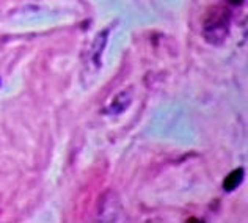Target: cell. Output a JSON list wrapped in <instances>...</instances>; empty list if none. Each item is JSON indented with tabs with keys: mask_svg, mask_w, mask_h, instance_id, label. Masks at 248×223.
<instances>
[{
	"mask_svg": "<svg viewBox=\"0 0 248 223\" xmlns=\"http://www.w3.org/2000/svg\"><path fill=\"white\" fill-rule=\"evenodd\" d=\"M245 178V170L244 168H236L234 172H231L230 175L226 176L225 181H223V190L228 193L234 192L240 184H242V181Z\"/></svg>",
	"mask_w": 248,
	"mask_h": 223,
	"instance_id": "obj_4",
	"label": "cell"
},
{
	"mask_svg": "<svg viewBox=\"0 0 248 223\" xmlns=\"http://www.w3.org/2000/svg\"><path fill=\"white\" fill-rule=\"evenodd\" d=\"M228 2H230L231 5H242L244 0H228Z\"/></svg>",
	"mask_w": 248,
	"mask_h": 223,
	"instance_id": "obj_5",
	"label": "cell"
},
{
	"mask_svg": "<svg viewBox=\"0 0 248 223\" xmlns=\"http://www.w3.org/2000/svg\"><path fill=\"white\" fill-rule=\"evenodd\" d=\"M108 35H110V27L108 29H102L99 33L96 35V38L91 43L90 48V62L94 64L96 68H101V60H102V54L104 49H106L107 41H108Z\"/></svg>",
	"mask_w": 248,
	"mask_h": 223,
	"instance_id": "obj_2",
	"label": "cell"
},
{
	"mask_svg": "<svg viewBox=\"0 0 248 223\" xmlns=\"http://www.w3.org/2000/svg\"><path fill=\"white\" fill-rule=\"evenodd\" d=\"M130 102H132V96H130L127 91H123V93H120L118 96H116L115 99L112 101V104L107 107L106 113L110 115V116L120 115L130 106Z\"/></svg>",
	"mask_w": 248,
	"mask_h": 223,
	"instance_id": "obj_3",
	"label": "cell"
},
{
	"mask_svg": "<svg viewBox=\"0 0 248 223\" xmlns=\"http://www.w3.org/2000/svg\"><path fill=\"white\" fill-rule=\"evenodd\" d=\"M231 15L226 8H212L204 21V38L211 44H220L228 35Z\"/></svg>",
	"mask_w": 248,
	"mask_h": 223,
	"instance_id": "obj_1",
	"label": "cell"
}]
</instances>
